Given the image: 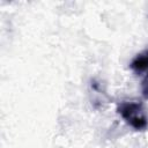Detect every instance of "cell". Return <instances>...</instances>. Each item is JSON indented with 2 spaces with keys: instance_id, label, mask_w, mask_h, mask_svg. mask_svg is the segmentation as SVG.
<instances>
[{
  "instance_id": "cell-3",
  "label": "cell",
  "mask_w": 148,
  "mask_h": 148,
  "mask_svg": "<svg viewBox=\"0 0 148 148\" xmlns=\"http://www.w3.org/2000/svg\"><path fill=\"white\" fill-rule=\"evenodd\" d=\"M142 94L146 98H148V76L142 81Z\"/></svg>"
},
{
  "instance_id": "cell-1",
  "label": "cell",
  "mask_w": 148,
  "mask_h": 148,
  "mask_svg": "<svg viewBox=\"0 0 148 148\" xmlns=\"http://www.w3.org/2000/svg\"><path fill=\"white\" fill-rule=\"evenodd\" d=\"M117 111L125 123L135 131H145L148 128V117L140 102H121Z\"/></svg>"
},
{
  "instance_id": "cell-2",
  "label": "cell",
  "mask_w": 148,
  "mask_h": 148,
  "mask_svg": "<svg viewBox=\"0 0 148 148\" xmlns=\"http://www.w3.org/2000/svg\"><path fill=\"white\" fill-rule=\"evenodd\" d=\"M130 67L138 74L148 72V49L136 54L134 59L131 61Z\"/></svg>"
}]
</instances>
